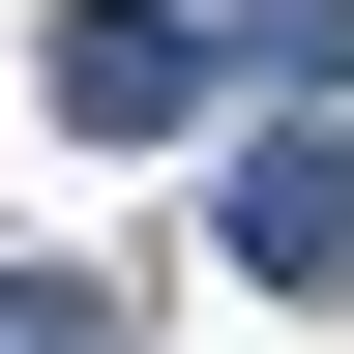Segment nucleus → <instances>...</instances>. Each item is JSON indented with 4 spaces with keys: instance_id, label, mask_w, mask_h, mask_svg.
<instances>
[{
    "instance_id": "nucleus-3",
    "label": "nucleus",
    "mask_w": 354,
    "mask_h": 354,
    "mask_svg": "<svg viewBox=\"0 0 354 354\" xmlns=\"http://www.w3.org/2000/svg\"><path fill=\"white\" fill-rule=\"evenodd\" d=\"M0 354H88V295H59V266H30V295H0Z\"/></svg>"
},
{
    "instance_id": "nucleus-1",
    "label": "nucleus",
    "mask_w": 354,
    "mask_h": 354,
    "mask_svg": "<svg viewBox=\"0 0 354 354\" xmlns=\"http://www.w3.org/2000/svg\"><path fill=\"white\" fill-rule=\"evenodd\" d=\"M207 118V0H59V148H177Z\"/></svg>"
},
{
    "instance_id": "nucleus-2",
    "label": "nucleus",
    "mask_w": 354,
    "mask_h": 354,
    "mask_svg": "<svg viewBox=\"0 0 354 354\" xmlns=\"http://www.w3.org/2000/svg\"><path fill=\"white\" fill-rule=\"evenodd\" d=\"M207 236H236L266 295H354V118H266V148L207 177Z\"/></svg>"
}]
</instances>
